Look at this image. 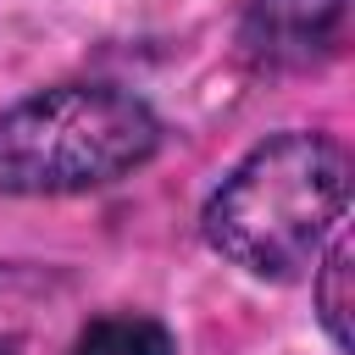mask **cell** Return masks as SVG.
<instances>
[{
	"mask_svg": "<svg viewBox=\"0 0 355 355\" xmlns=\"http://www.w3.org/2000/svg\"><path fill=\"white\" fill-rule=\"evenodd\" d=\"M344 200V144L327 133H277L216 183L205 200V239L250 277H294L333 239Z\"/></svg>",
	"mask_w": 355,
	"mask_h": 355,
	"instance_id": "6da1fadb",
	"label": "cell"
},
{
	"mask_svg": "<svg viewBox=\"0 0 355 355\" xmlns=\"http://www.w3.org/2000/svg\"><path fill=\"white\" fill-rule=\"evenodd\" d=\"M161 144L155 111L116 83H61L0 111V194H83L128 178Z\"/></svg>",
	"mask_w": 355,
	"mask_h": 355,
	"instance_id": "7a4b0ae2",
	"label": "cell"
},
{
	"mask_svg": "<svg viewBox=\"0 0 355 355\" xmlns=\"http://www.w3.org/2000/svg\"><path fill=\"white\" fill-rule=\"evenodd\" d=\"M344 22V0H250L244 11V50L272 72L311 67Z\"/></svg>",
	"mask_w": 355,
	"mask_h": 355,
	"instance_id": "3957f363",
	"label": "cell"
},
{
	"mask_svg": "<svg viewBox=\"0 0 355 355\" xmlns=\"http://www.w3.org/2000/svg\"><path fill=\"white\" fill-rule=\"evenodd\" d=\"M72 355H178L172 333L155 322V316H139V311H116V316H100L78 333Z\"/></svg>",
	"mask_w": 355,
	"mask_h": 355,
	"instance_id": "277c9868",
	"label": "cell"
},
{
	"mask_svg": "<svg viewBox=\"0 0 355 355\" xmlns=\"http://www.w3.org/2000/svg\"><path fill=\"white\" fill-rule=\"evenodd\" d=\"M344 283H349V244L333 239L327 261L316 266V316H322V327L338 349H349V294H344Z\"/></svg>",
	"mask_w": 355,
	"mask_h": 355,
	"instance_id": "5b68a950",
	"label": "cell"
},
{
	"mask_svg": "<svg viewBox=\"0 0 355 355\" xmlns=\"http://www.w3.org/2000/svg\"><path fill=\"white\" fill-rule=\"evenodd\" d=\"M0 355H17V349H11V344H0Z\"/></svg>",
	"mask_w": 355,
	"mask_h": 355,
	"instance_id": "8992f818",
	"label": "cell"
}]
</instances>
